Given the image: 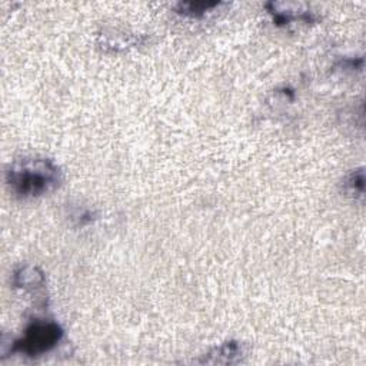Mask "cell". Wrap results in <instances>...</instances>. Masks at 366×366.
<instances>
[{
    "mask_svg": "<svg viewBox=\"0 0 366 366\" xmlns=\"http://www.w3.org/2000/svg\"><path fill=\"white\" fill-rule=\"evenodd\" d=\"M62 183L59 166L46 158L25 156L6 170V185L19 199H36L58 189Z\"/></svg>",
    "mask_w": 366,
    "mask_h": 366,
    "instance_id": "6da1fadb",
    "label": "cell"
},
{
    "mask_svg": "<svg viewBox=\"0 0 366 366\" xmlns=\"http://www.w3.org/2000/svg\"><path fill=\"white\" fill-rule=\"evenodd\" d=\"M62 336L63 331L58 324L51 320H36L26 328L25 335L16 341L13 351L29 356L43 355L52 351Z\"/></svg>",
    "mask_w": 366,
    "mask_h": 366,
    "instance_id": "7a4b0ae2",
    "label": "cell"
},
{
    "mask_svg": "<svg viewBox=\"0 0 366 366\" xmlns=\"http://www.w3.org/2000/svg\"><path fill=\"white\" fill-rule=\"evenodd\" d=\"M13 284L23 291H34L44 286L43 272L33 266H23L13 274Z\"/></svg>",
    "mask_w": 366,
    "mask_h": 366,
    "instance_id": "3957f363",
    "label": "cell"
},
{
    "mask_svg": "<svg viewBox=\"0 0 366 366\" xmlns=\"http://www.w3.org/2000/svg\"><path fill=\"white\" fill-rule=\"evenodd\" d=\"M220 5V2H180L176 5V12L189 18H202Z\"/></svg>",
    "mask_w": 366,
    "mask_h": 366,
    "instance_id": "277c9868",
    "label": "cell"
},
{
    "mask_svg": "<svg viewBox=\"0 0 366 366\" xmlns=\"http://www.w3.org/2000/svg\"><path fill=\"white\" fill-rule=\"evenodd\" d=\"M343 191L348 196H351L353 199L363 198V191H365L363 169L353 170L346 176V179L343 180Z\"/></svg>",
    "mask_w": 366,
    "mask_h": 366,
    "instance_id": "5b68a950",
    "label": "cell"
}]
</instances>
